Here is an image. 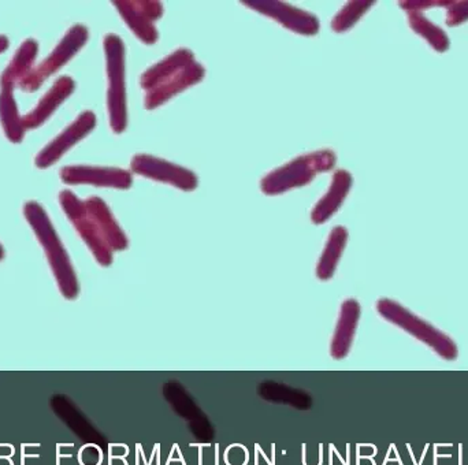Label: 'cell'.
<instances>
[{
	"instance_id": "cell-1",
	"label": "cell",
	"mask_w": 468,
	"mask_h": 465,
	"mask_svg": "<svg viewBox=\"0 0 468 465\" xmlns=\"http://www.w3.org/2000/svg\"><path fill=\"white\" fill-rule=\"evenodd\" d=\"M206 70L189 49H176L142 76L144 107L158 109L170 99L205 79Z\"/></svg>"
},
{
	"instance_id": "cell-2",
	"label": "cell",
	"mask_w": 468,
	"mask_h": 465,
	"mask_svg": "<svg viewBox=\"0 0 468 465\" xmlns=\"http://www.w3.org/2000/svg\"><path fill=\"white\" fill-rule=\"evenodd\" d=\"M24 216L41 247L46 250L49 267L59 286L60 293L65 299L76 300L80 293L76 271L46 210L38 203L27 202L24 207Z\"/></svg>"
},
{
	"instance_id": "cell-3",
	"label": "cell",
	"mask_w": 468,
	"mask_h": 465,
	"mask_svg": "<svg viewBox=\"0 0 468 465\" xmlns=\"http://www.w3.org/2000/svg\"><path fill=\"white\" fill-rule=\"evenodd\" d=\"M37 52V41L27 38L16 49L10 65L0 76V122H2L5 137L14 144L21 143L24 140L25 132H27L21 115H19L18 107H16L14 90L21 82V79L32 71Z\"/></svg>"
},
{
	"instance_id": "cell-4",
	"label": "cell",
	"mask_w": 468,
	"mask_h": 465,
	"mask_svg": "<svg viewBox=\"0 0 468 465\" xmlns=\"http://www.w3.org/2000/svg\"><path fill=\"white\" fill-rule=\"evenodd\" d=\"M377 311L385 321L400 327L401 330L409 333L412 337L420 340V343L431 346L442 359L448 360V362L458 359V345L453 343L452 338L448 337L441 330L437 329L429 322L423 321L422 318L415 315L411 311L399 304L398 301L381 299L377 302Z\"/></svg>"
},
{
	"instance_id": "cell-5",
	"label": "cell",
	"mask_w": 468,
	"mask_h": 465,
	"mask_svg": "<svg viewBox=\"0 0 468 465\" xmlns=\"http://www.w3.org/2000/svg\"><path fill=\"white\" fill-rule=\"evenodd\" d=\"M335 155L329 150L316 151L299 156L285 166L278 167L261 180V188L264 195L275 196L291 189L307 185L319 173H326L335 166Z\"/></svg>"
},
{
	"instance_id": "cell-6",
	"label": "cell",
	"mask_w": 468,
	"mask_h": 465,
	"mask_svg": "<svg viewBox=\"0 0 468 465\" xmlns=\"http://www.w3.org/2000/svg\"><path fill=\"white\" fill-rule=\"evenodd\" d=\"M104 54H106L107 77H109L110 126L117 134L123 133L128 125L125 93V46L120 36L107 35L104 37Z\"/></svg>"
},
{
	"instance_id": "cell-7",
	"label": "cell",
	"mask_w": 468,
	"mask_h": 465,
	"mask_svg": "<svg viewBox=\"0 0 468 465\" xmlns=\"http://www.w3.org/2000/svg\"><path fill=\"white\" fill-rule=\"evenodd\" d=\"M59 203L63 213L73 224L74 229L77 230L80 237L84 239L96 261L103 267L112 266V253L114 252L107 244L101 227L88 211L85 200L77 197L73 192L62 191L59 194Z\"/></svg>"
},
{
	"instance_id": "cell-8",
	"label": "cell",
	"mask_w": 468,
	"mask_h": 465,
	"mask_svg": "<svg viewBox=\"0 0 468 465\" xmlns=\"http://www.w3.org/2000/svg\"><path fill=\"white\" fill-rule=\"evenodd\" d=\"M88 36L90 33L84 25L71 26L65 37L55 47L54 51L40 65L33 68L25 79H21L18 84L19 88L27 93L37 90L46 79L62 69L85 46Z\"/></svg>"
},
{
	"instance_id": "cell-9",
	"label": "cell",
	"mask_w": 468,
	"mask_h": 465,
	"mask_svg": "<svg viewBox=\"0 0 468 465\" xmlns=\"http://www.w3.org/2000/svg\"><path fill=\"white\" fill-rule=\"evenodd\" d=\"M132 170L142 177L159 183L170 184L183 191H194L197 188V177L191 170L177 164H169L164 159L151 155H136L132 159Z\"/></svg>"
},
{
	"instance_id": "cell-10",
	"label": "cell",
	"mask_w": 468,
	"mask_h": 465,
	"mask_svg": "<svg viewBox=\"0 0 468 465\" xmlns=\"http://www.w3.org/2000/svg\"><path fill=\"white\" fill-rule=\"evenodd\" d=\"M112 5L131 27L132 32L145 44H155L159 38L155 22L164 16L159 2H114Z\"/></svg>"
},
{
	"instance_id": "cell-11",
	"label": "cell",
	"mask_w": 468,
	"mask_h": 465,
	"mask_svg": "<svg viewBox=\"0 0 468 465\" xmlns=\"http://www.w3.org/2000/svg\"><path fill=\"white\" fill-rule=\"evenodd\" d=\"M96 115L92 111H84L80 117L63 131L57 139L47 144L35 159L36 167L48 169L57 164L69 150L77 143L88 136L95 129Z\"/></svg>"
},
{
	"instance_id": "cell-12",
	"label": "cell",
	"mask_w": 468,
	"mask_h": 465,
	"mask_svg": "<svg viewBox=\"0 0 468 465\" xmlns=\"http://www.w3.org/2000/svg\"><path fill=\"white\" fill-rule=\"evenodd\" d=\"M244 5L263 16L275 19L286 29L293 30L299 35L315 36L319 32V21L314 14L286 3L258 0V2H244Z\"/></svg>"
},
{
	"instance_id": "cell-13",
	"label": "cell",
	"mask_w": 468,
	"mask_h": 465,
	"mask_svg": "<svg viewBox=\"0 0 468 465\" xmlns=\"http://www.w3.org/2000/svg\"><path fill=\"white\" fill-rule=\"evenodd\" d=\"M60 180L69 185L103 186V188L129 189L133 178L129 172L115 167L68 166L60 170Z\"/></svg>"
},
{
	"instance_id": "cell-14",
	"label": "cell",
	"mask_w": 468,
	"mask_h": 465,
	"mask_svg": "<svg viewBox=\"0 0 468 465\" xmlns=\"http://www.w3.org/2000/svg\"><path fill=\"white\" fill-rule=\"evenodd\" d=\"M76 82L70 77L63 76L57 79L51 90L41 98L37 106L22 118L25 131L27 129H37L57 111L58 107L73 93Z\"/></svg>"
},
{
	"instance_id": "cell-15",
	"label": "cell",
	"mask_w": 468,
	"mask_h": 465,
	"mask_svg": "<svg viewBox=\"0 0 468 465\" xmlns=\"http://www.w3.org/2000/svg\"><path fill=\"white\" fill-rule=\"evenodd\" d=\"M360 312V304L355 299L346 300L341 305L340 316L330 345V354L335 360H343L348 356L359 323Z\"/></svg>"
},
{
	"instance_id": "cell-16",
	"label": "cell",
	"mask_w": 468,
	"mask_h": 465,
	"mask_svg": "<svg viewBox=\"0 0 468 465\" xmlns=\"http://www.w3.org/2000/svg\"><path fill=\"white\" fill-rule=\"evenodd\" d=\"M351 188L352 175L346 170H338L333 177L329 191L319 200L318 205L314 207L313 213H311V219H313L314 224L322 225L329 221L340 210Z\"/></svg>"
},
{
	"instance_id": "cell-17",
	"label": "cell",
	"mask_w": 468,
	"mask_h": 465,
	"mask_svg": "<svg viewBox=\"0 0 468 465\" xmlns=\"http://www.w3.org/2000/svg\"><path fill=\"white\" fill-rule=\"evenodd\" d=\"M85 206H87L88 211L95 219L96 224L101 227V233H103L104 238H106L107 244L110 245L112 252L125 250L129 247L128 237L115 221L106 203L101 197L93 196L85 200Z\"/></svg>"
},
{
	"instance_id": "cell-18",
	"label": "cell",
	"mask_w": 468,
	"mask_h": 465,
	"mask_svg": "<svg viewBox=\"0 0 468 465\" xmlns=\"http://www.w3.org/2000/svg\"><path fill=\"white\" fill-rule=\"evenodd\" d=\"M346 241H348V232L346 227H337L332 230L316 266V277L319 280H329L335 275L338 261L346 249Z\"/></svg>"
},
{
	"instance_id": "cell-19",
	"label": "cell",
	"mask_w": 468,
	"mask_h": 465,
	"mask_svg": "<svg viewBox=\"0 0 468 465\" xmlns=\"http://www.w3.org/2000/svg\"><path fill=\"white\" fill-rule=\"evenodd\" d=\"M409 22L411 29L422 36L436 51L445 52L450 48V37L441 27L429 21L420 11H410Z\"/></svg>"
},
{
	"instance_id": "cell-20",
	"label": "cell",
	"mask_w": 468,
	"mask_h": 465,
	"mask_svg": "<svg viewBox=\"0 0 468 465\" xmlns=\"http://www.w3.org/2000/svg\"><path fill=\"white\" fill-rule=\"evenodd\" d=\"M374 2H351L335 16L332 27L335 32L343 33L351 29L368 10Z\"/></svg>"
},
{
	"instance_id": "cell-21",
	"label": "cell",
	"mask_w": 468,
	"mask_h": 465,
	"mask_svg": "<svg viewBox=\"0 0 468 465\" xmlns=\"http://www.w3.org/2000/svg\"><path fill=\"white\" fill-rule=\"evenodd\" d=\"M468 21V0L464 2H450L447 5V25L458 26Z\"/></svg>"
},
{
	"instance_id": "cell-22",
	"label": "cell",
	"mask_w": 468,
	"mask_h": 465,
	"mask_svg": "<svg viewBox=\"0 0 468 465\" xmlns=\"http://www.w3.org/2000/svg\"><path fill=\"white\" fill-rule=\"evenodd\" d=\"M450 5L448 0H412V2H400L401 8L406 10L407 13L410 11H420L422 13L423 10H428V8L431 7H445Z\"/></svg>"
},
{
	"instance_id": "cell-23",
	"label": "cell",
	"mask_w": 468,
	"mask_h": 465,
	"mask_svg": "<svg viewBox=\"0 0 468 465\" xmlns=\"http://www.w3.org/2000/svg\"><path fill=\"white\" fill-rule=\"evenodd\" d=\"M8 44H10L8 38L5 37V36H0V54H2V52H5V49L8 48Z\"/></svg>"
},
{
	"instance_id": "cell-24",
	"label": "cell",
	"mask_w": 468,
	"mask_h": 465,
	"mask_svg": "<svg viewBox=\"0 0 468 465\" xmlns=\"http://www.w3.org/2000/svg\"><path fill=\"white\" fill-rule=\"evenodd\" d=\"M3 259H5V249H3L2 245H0V261H2Z\"/></svg>"
}]
</instances>
